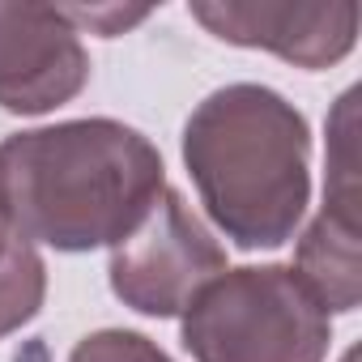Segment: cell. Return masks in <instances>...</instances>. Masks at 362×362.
Masks as SVG:
<instances>
[{"label":"cell","mask_w":362,"mask_h":362,"mask_svg":"<svg viewBox=\"0 0 362 362\" xmlns=\"http://www.w3.org/2000/svg\"><path fill=\"white\" fill-rule=\"evenodd\" d=\"M184 341L201 362H320L328 311L294 269H239L188 303Z\"/></svg>","instance_id":"3957f363"},{"label":"cell","mask_w":362,"mask_h":362,"mask_svg":"<svg viewBox=\"0 0 362 362\" xmlns=\"http://www.w3.org/2000/svg\"><path fill=\"white\" fill-rule=\"evenodd\" d=\"M153 145L111 119L22 132L0 145V218L69 252L115 243L162 192Z\"/></svg>","instance_id":"6da1fadb"},{"label":"cell","mask_w":362,"mask_h":362,"mask_svg":"<svg viewBox=\"0 0 362 362\" xmlns=\"http://www.w3.org/2000/svg\"><path fill=\"white\" fill-rule=\"evenodd\" d=\"M64 9L0 5V107L47 111L86 86L90 60Z\"/></svg>","instance_id":"5b68a950"},{"label":"cell","mask_w":362,"mask_h":362,"mask_svg":"<svg viewBox=\"0 0 362 362\" xmlns=\"http://www.w3.org/2000/svg\"><path fill=\"white\" fill-rule=\"evenodd\" d=\"M43 303V260L0 218V332L26 324Z\"/></svg>","instance_id":"ba28073f"},{"label":"cell","mask_w":362,"mask_h":362,"mask_svg":"<svg viewBox=\"0 0 362 362\" xmlns=\"http://www.w3.org/2000/svg\"><path fill=\"white\" fill-rule=\"evenodd\" d=\"M354 94L341 98L328 149L324 214L298 247V277L320 298V307L349 311L358 303V153H354Z\"/></svg>","instance_id":"8992f818"},{"label":"cell","mask_w":362,"mask_h":362,"mask_svg":"<svg viewBox=\"0 0 362 362\" xmlns=\"http://www.w3.org/2000/svg\"><path fill=\"white\" fill-rule=\"evenodd\" d=\"M222 273V247L170 188H162L145 205V214L115 239L111 256L115 294L149 315H175Z\"/></svg>","instance_id":"277c9868"},{"label":"cell","mask_w":362,"mask_h":362,"mask_svg":"<svg viewBox=\"0 0 362 362\" xmlns=\"http://www.w3.org/2000/svg\"><path fill=\"white\" fill-rule=\"evenodd\" d=\"M192 13L218 39L273 47L307 69L345 56L358 30V5H192Z\"/></svg>","instance_id":"52a82bcc"},{"label":"cell","mask_w":362,"mask_h":362,"mask_svg":"<svg viewBox=\"0 0 362 362\" xmlns=\"http://www.w3.org/2000/svg\"><path fill=\"white\" fill-rule=\"evenodd\" d=\"M69 362H170V358L136 332H98L86 337Z\"/></svg>","instance_id":"9c48e42d"},{"label":"cell","mask_w":362,"mask_h":362,"mask_svg":"<svg viewBox=\"0 0 362 362\" xmlns=\"http://www.w3.org/2000/svg\"><path fill=\"white\" fill-rule=\"evenodd\" d=\"M218 226L243 247L281 243L307 205V124L273 90L230 86L201 103L184 141Z\"/></svg>","instance_id":"7a4b0ae2"}]
</instances>
